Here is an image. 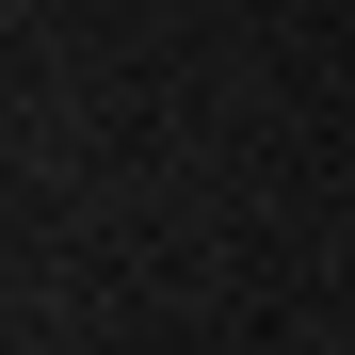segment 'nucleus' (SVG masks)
Masks as SVG:
<instances>
[]
</instances>
